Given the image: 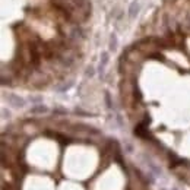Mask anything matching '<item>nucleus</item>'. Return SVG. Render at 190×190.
Returning a JSON list of instances; mask_svg holds the SVG:
<instances>
[{
  "label": "nucleus",
  "mask_w": 190,
  "mask_h": 190,
  "mask_svg": "<svg viewBox=\"0 0 190 190\" xmlns=\"http://www.w3.org/2000/svg\"><path fill=\"white\" fill-rule=\"evenodd\" d=\"M173 190H176V189H173Z\"/></svg>",
  "instance_id": "nucleus-1"
}]
</instances>
